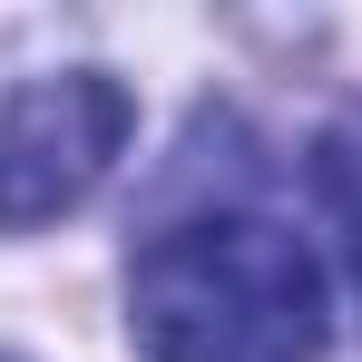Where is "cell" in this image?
<instances>
[{"label": "cell", "instance_id": "obj_1", "mask_svg": "<svg viewBox=\"0 0 362 362\" xmlns=\"http://www.w3.org/2000/svg\"><path fill=\"white\" fill-rule=\"evenodd\" d=\"M127 323L147 362H313L333 333L323 264L274 216H196L137 245Z\"/></svg>", "mask_w": 362, "mask_h": 362}, {"label": "cell", "instance_id": "obj_2", "mask_svg": "<svg viewBox=\"0 0 362 362\" xmlns=\"http://www.w3.org/2000/svg\"><path fill=\"white\" fill-rule=\"evenodd\" d=\"M127 127H137V108H127V88L108 69L30 78V88L0 108V226L30 235V226L69 216L88 186L118 167Z\"/></svg>", "mask_w": 362, "mask_h": 362}, {"label": "cell", "instance_id": "obj_3", "mask_svg": "<svg viewBox=\"0 0 362 362\" xmlns=\"http://www.w3.org/2000/svg\"><path fill=\"white\" fill-rule=\"evenodd\" d=\"M323 186H333V206L353 226V264H362V147L353 137H323Z\"/></svg>", "mask_w": 362, "mask_h": 362}]
</instances>
